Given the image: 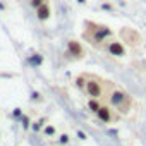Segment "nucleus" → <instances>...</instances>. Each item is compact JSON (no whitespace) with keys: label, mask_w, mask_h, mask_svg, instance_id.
<instances>
[{"label":"nucleus","mask_w":146,"mask_h":146,"mask_svg":"<svg viewBox=\"0 0 146 146\" xmlns=\"http://www.w3.org/2000/svg\"><path fill=\"white\" fill-rule=\"evenodd\" d=\"M83 40L84 41H88L93 48H98V50H102L103 48V45L110 40V38H113V31L107 26V24H100V23H95V21H90V19H86L84 23H83Z\"/></svg>","instance_id":"obj_1"},{"label":"nucleus","mask_w":146,"mask_h":146,"mask_svg":"<svg viewBox=\"0 0 146 146\" xmlns=\"http://www.w3.org/2000/svg\"><path fill=\"white\" fill-rule=\"evenodd\" d=\"M84 84L81 88V91L88 96V98H98L103 100L107 96V93L113 88V84L110 81H105L103 78L96 76V74H88L84 72Z\"/></svg>","instance_id":"obj_2"},{"label":"nucleus","mask_w":146,"mask_h":146,"mask_svg":"<svg viewBox=\"0 0 146 146\" xmlns=\"http://www.w3.org/2000/svg\"><path fill=\"white\" fill-rule=\"evenodd\" d=\"M105 98H107L108 105H110L113 110H117L120 115L129 113L131 108H132V98H131V95H129L127 91H124L122 88L113 86V88L107 93Z\"/></svg>","instance_id":"obj_3"},{"label":"nucleus","mask_w":146,"mask_h":146,"mask_svg":"<svg viewBox=\"0 0 146 146\" xmlns=\"http://www.w3.org/2000/svg\"><path fill=\"white\" fill-rule=\"evenodd\" d=\"M65 55H67V58H70V60H81V58L86 57V52H84L81 41L70 38V40H67V43H65Z\"/></svg>","instance_id":"obj_4"},{"label":"nucleus","mask_w":146,"mask_h":146,"mask_svg":"<svg viewBox=\"0 0 146 146\" xmlns=\"http://www.w3.org/2000/svg\"><path fill=\"white\" fill-rule=\"evenodd\" d=\"M102 52H105V53H108V55H112V57H125V46H124V41L119 40V38H115V36L110 38V40L103 45Z\"/></svg>","instance_id":"obj_5"},{"label":"nucleus","mask_w":146,"mask_h":146,"mask_svg":"<svg viewBox=\"0 0 146 146\" xmlns=\"http://www.w3.org/2000/svg\"><path fill=\"white\" fill-rule=\"evenodd\" d=\"M96 117H98V120H102L103 124H112V122H117V120L120 119V113H119L117 110H113L110 105L102 103V107H100L98 112H96Z\"/></svg>","instance_id":"obj_6"},{"label":"nucleus","mask_w":146,"mask_h":146,"mask_svg":"<svg viewBox=\"0 0 146 146\" xmlns=\"http://www.w3.org/2000/svg\"><path fill=\"white\" fill-rule=\"evenodd\" d=\"M120 36H122V41H125L129 46L136 48L141 45V36L137 35V31H134L132 28H124L120 31Z\"/></svg>","instance_id":"obj_7"},{"label":"nucleus","mask_w":146,"mask_h":146,"mask_svg":"<svg viewBox=\"0 0 146 146\" xmlns=\"http://www.w3.org/2000/svg\"><path fill=\"white\" fill-rule=\"evenodd\" d=\"M50 16H52V7H50V4H48V2H43L41 5H38V7H36V17H38L41 23L48 21V19H50Z\"/></svg>","instance_id":"obj_8"},{"label":"nucleus","mask_w":146,"mask_h":146,"mask_svg":"<svg viewBox=\"0 0 146 146\" xmlns=\"http://www.w3.org/2000/svg\"><path fill=\"white\" fill-rule=\"evenodd\" d=\"M102 103H103V100H98V98H90V100H88V108H90L93 113H96V112H98V108L102 107Z\"/></svg>","instance_id":"obj_9"},{"label":"nucleus","mask_w":146,"mask_h":146,"mask_svg":"<svg viewBox=\"0 0 146 146\" xmlns=\"http://www.w3.org/2000/svg\"><path fill=\"white\" fill-rule=\"evenodd\" d=\"M45 134H55V127L53 125H46L45 127Z\"/></svg>","instance_id":"obj_10"},{"label":"nucleus","mask_w":146,"mask_h":146,"mask_svg":"<svg viewBox=\"0 0 146 146\" xmlns=\"http://www.w3.org/2000/svg\"><path fill=\"white\" fill-rule=\"evenodd\" d=\"M79 4H86V0H79Z\"/></svg>","instance_id":"obj_11"}]
</instances>
